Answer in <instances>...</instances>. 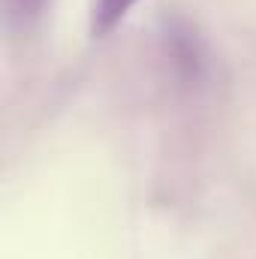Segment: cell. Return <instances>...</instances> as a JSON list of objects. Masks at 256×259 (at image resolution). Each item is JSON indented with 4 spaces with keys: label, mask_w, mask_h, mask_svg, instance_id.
<instances>
[{
    "label": "cell",
    "mask_w": 256,
    "mask_h": 259,
    "mask_svg": "<svg viewBox=\"0 0 256 259\" xmlns=\"http://www.w3.org/2000/svg\"><path fill=\"white\" fill-rule=\"evenodd\" d=\"M136 0H97L94 12H91V33L94 36H106L124 15L130 12Z\"/></svg>",
    "instance_id": "1"
},
{
    "label": "cell",
    "mask_w": 256,
    "mask_h": 259,
    "mask_svg": "<svg viewBox=\"0 0 256 259\" xmlns=\"http://www.w3.org/2000/svg\"><path fill=\"white\" fill-rule=\"evenodd\" d=\"M46 3L49 0H6V21L15 33H27L39 15L46 12Z\"/></svg>",
    "instance_id": "2"
}]
</instances>
